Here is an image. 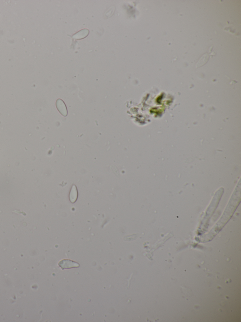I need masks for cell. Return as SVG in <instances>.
<instances>
[{
  "label": "cell",
  "instance_id": "6da1fadb",
  "mask_svg": "<svg viewBox=\"0 0 241 322\" xmlns=\"http://www.w3.org/2000/svg\"><path fill=\"white\" fill-rule=\"evenodd\" d=\"M58 265L62 270L77 268L80 266V264L78 263L71 260H69V259L62 260L59 262Z\"/></svg>",
  "mask_w": 241,
  "mask_h": 322
},
{
  "label": "cell",
  "instance_id": "7a4b0ae2",
  "mask_svg": "<svg viewBox=\"0 0 241 322\" xmlns=\"http://www.w3.org/2000/svg\"><path fill=\"white\" fill-rule=\"evenodd\" d=\"M78 198V191L77 187L75 185H73L72 187L69 194V200L72 203H74L77 201Z\"/></svg>",
  "mask_w": 241,
  "mask_h": 322
},
{
  "label": "cell",
  "instance_id": "3957f363",
  "mask_svg": "<svg viewBox=\"0 0 241 322\" xmlns=\"http://www.w3.org/2000/svg\"><path fill=\"white\" fill-rule=\"evenodd\" d=\"M114 10H115V7H114V6H112V7H110V8H109V10L105 12V16L106 18H110L111 16H112L113 15L114 13Z\"/></svg>",
  "mask_w": 241,
  "mask_h": 322
}]
</instances>
